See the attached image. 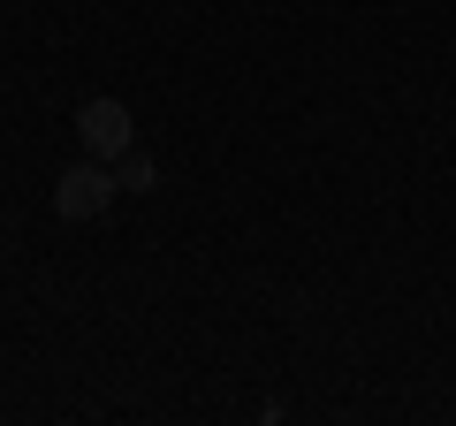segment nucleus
Segmentation results:
<instances>
[{"instance_id":"obj_3","label":"nucleus","mask_w":456,"mask_h":426,"mask_svg":"<svg viewBox=\"0 0 456 426\" xmlns=\"http://www.w3.org/2000/svg\"><path fill=\"white\" fill-rule=\"evenodd\" d=\"M114 176H122V191H152V160H145V152H122V160H114Z\"/></svg>"},{"instance_id":"obj_1","label":"nucleus","mask_w":456,"mask_h":426,"mask_svg":"<svg viewBox=\"0 0 456 426\" xmlns=\"http://www.w3.org/2000/svg\"><path fill=\"white\" fill-rule=\"evenodd\" d=\"M114 191H122V176L84 152V160L61 168V183H53V213H61V221H99V213L114 206Z\"/></svg>"},{"instance_id":"obj_2","label":"nucleus","mask_w":456,"mask_h":426,"mask_svg":"<svg viewBox=\"0 0 456 426\" xmlns=\"http://www.w3.org/2000/svg\"><path fill=\"white\" fill-rule=\"evenodd\" d=\"M77 137H84V152H92V160H122V152L137 145V122H130V107H122V99H84L77 107Z\"/></svg>"}]
</instances>
